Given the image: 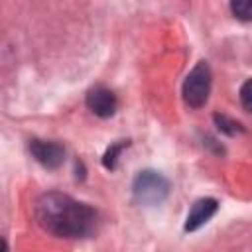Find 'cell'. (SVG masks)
<instances>
[{
    "label": "cell",
    "instance_id": "277c9868",
    "mask_svg": "<svg viewBox=\"0 0 252 252\" xmlns=\"http://www.w3.org/2000/svg\"><path fill=\"white\" fill-rule=\"evenodd\" d=\"M30 152L35 158V161H39L47 169L59 167L63 163V158H65L63 146L57 142H47V140H32Z\"/></svg>",
    "mask_w": 252,
    "mask_h": 252
},
{
    "label": "cell",
    "instance_id": "6da1fadb",
    "mask_svg": "<svg viewBox=\"0 0 252 252\" xmlns=\"http://www.w3.org/2000/svg\"><path fill=\"white\" fill-rule=\"evenodd\" d=\"M35 219L47 232L61 238H85L96 226V213L89 205L57 191L37 199Z\"/></svg>",
    "mask_w": 252,
    "mask_h": 252
},
{
    "label": "cell",
    "instance_id": "7a4b0ae2",
    "mask_svg": "<svg viewBox=\"0 0 252 252\" xmlns=\"http://www.w3.org/2000/svg\"><path fill=\"white\" fill-rule=\"evenodd\" d=\"M211 93V69L205 61H199L183 83V98L191 108H199L207 102Z\"/></svg>",
    "mask_w": 252,
    "mask_h": 252
},
{
    "label": "cell",
    "instance_id": "ba28073f",
    "mask_svg": "<svg viewBox=\"0 0 252 252\" xmlns=\"http://www.w3.org/2000/svg\"><path fill=\"white\" fill-rule=\"evenodd\" d=\"M215 122L219 124V130H222V132H226V134L242 132V126H240L238 122H234V120L226 118V116H219V114H215Z\"/></svg>",
    "mask_w": 252,
    "mask_h": 252
},
{
    "label": "cell",
    "instance_id": "5b68a950",
    "mask_svg": "<svg viewBox=\"0 0 252 252\" xmlns=\"http://www.w3.org/2000/svg\"><path fill=\"white\" fill-rule=\"evenodd\" d=\"M87 106L93 114L100 118H108L116 112V106H118L116 94L106 87H94L87 94Z\"/></svg>",
    "mask_w": 252,
    "mask_h": 252
},
{
    "label": "cell",
    "instance_id": "9c48e42d",
    "mask_svg": "<svg viewBox=\"0 0 252 252\" xmlns=\"http://www.w3.org/2000/svg\"><path fill=\"white\" fill-rule=\"evenodd\" d=\"M124 146H128V142H120V144H116V146L108 148V152L104 154V159H102V163H104L108 169H114V167H116V159H118V154H120V150H122Z\"/></svg>",
    "mask_w": 252,
    "mask_h": 252
},
{
    "label": "cell",
    "instance_id": "52a82bcc",
    "mask_svg": "<svg viewBox=\"0 0 252 252\" xmlns=\"http://www.w3.org/2000/svg\"><path fill=\"white\" fill-rule=\"evenodd\" d=\"M230 10L240 22H252V0H230Z\"/></svg>",
    "mask_w": 252,
    "mask_h": 252
},
{
    "label": "cell",
    "instance_id": "8992f818",
    "mask_svg": "<svg viewBox=\"0 0 252 252\" xmlns=\"http://www.w3.org/2000/svg\"><path fill=\"white\" fill-rule=\"evenodd\" d=\"M217 201L215 199H199L195 201V205L191 207L189 215H187V222H185V230H197L199 226H203L215 213H217Z\"/></svg>",
    "mask_w": 252,
    "mask_h": 252
},
{
    "label": "cell",
    "instance_id": "30bf717a",
    "mask_svg": "<svg viewBox=\"0 0 252 252\" xmlns=\"http://www.w3.org/2000/svg\"><path fill=\"white\" fill-rule=\"evenodd\" d=\"M240 102L248 112H252V79H248L240 87Z\"/></svg>",
    "mask_w": 252,
    "mask_h": 252
},
{
    "label": "cell",
    "instance_id": "3957f363",
    "mask_svg": "<svg viewBox=\"0 0 252 252\" xmlns=\"http://www.w3.org/2000/svg\"><path fill=\"white\" fill-rule=\"evenodd\" d=\"M167 191H169V185L165 177H161L156 171H142L134 179V195L140 203L158 205L165 199Z\"/></svg>",
    "mask_w": 252,
    "mask_h": 252
}]
</instances>
